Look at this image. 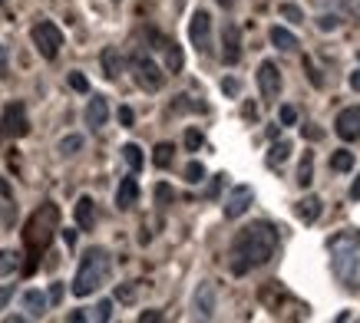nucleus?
I'll return each instance as SVG.
<instances>
[{"label":"nucleus","mask_w":360,"mask_h":323,"mask_svg":"<svg viewBox=\"0 0 360 323\" xmlns=\"http://www.w3.org/2000/svg\"><path fill=\"white\" fill-rule=\"evenodd\" d=\"M278 251V228L268 221H251L231 237L229 244V268L235 277L248 274L255 268H264Z\"/></svg>","instance_id":"f257e3e1"},{"label":"nucleus","mask_w":360,"mask_h":323,"mask_svg":"<svg viewBox=\"0 0 360 323\" xmlns=\"http://www.w3.org/2000/svg\"><path fill=\"white\" fill-rule=\"evenodd\" d=\"M56 225H60V208H56L53 202L40 205L30 215V221H27V228H23V244H27V264H23V270H27V274L37 270V264H40V258H44V251L50 248V241H53Z\"/></svg>","instance_id":"f03ea898"},{"label":"nucleus","mask_w":360,"mask_h":323,"mask_svg":"<svg viewBox=\"0 0 360 323\" xmlns=\"http://www.w3.org/2000/svg\"><path fill=\"white\" fill-rule=\"evenodd\" d=\"M330 270L340 284L357 287V274H360V235L357 231H340L330 241Z\"/></svg>","instance_id":"7ed1b4c3"},{"label":"nucleus","mask_w":360,"mask_h":323,"mask_svg":"<svg viewBox=\"0 0 360 323\" xmlns=\"http://www.w3.org/2000/svg\"><path fill=\"white\" fill-rule=\"evenodd\" d=\"M110 251L103 248H89L86 254H83V261H79L77 268V277H73V294L77 297H89V294H96L103 284H106V277H110Z\"/></svg>","instance_id":"20e7f679"},{"label":"nucleus","mask_w":360,"mask_h":323,"mask_svg":"<svg viewBox=\"0 0 360 323\" xmlns=\"http://www.w3.org/2000/svg\"><path fill=\"white\" fill-rule=\"evenodd\" d=\"M30 40H33V46L40 50L44 60H56V56H60V46H63V30H60L53 20H40V23H33Z\"/></svg>","instance_id":"39448f33"},{"label":"nucleus","mask_w":360,"mask_h":323,"mask_svg":"<svg viewBox=\"0 0 360 323\" xmlns=\"http://www.w3.org/2000/svg\"><path fill=\"white\" fill-rule=\"evenodd\" d=\"M132 79H136L146 93H159V89H162V83H165V73L159 70V63H155L153 56L136 53V56H132Z\"/></svg>","instance_id":"423d86ee"},{"label":"nucleus","mask_w":360,"mask_h":323,"mask_svg":"<svg viewBox=\"0 0 360 323\" xmlns=\"http://www.w3.org/2000/svg\"><path fill=\"white\" fill-rule=\"evenodd\" d=\"M0 132H4V139H23V136L30 132V119H27V106H23V103H11V106H4Z\"/></svg>","instance_id":"0eeeda50"},{"label":"nucleus","mask_w":360,"mask_h":323,"mask_svg":"<svg viewBox=\"0 0 360 323\" xmlns=\"http://www.w3.org/2000/svg\"><path fill=\"white\" fill-rule=\"evenodd\" d=\"M188 40L198 53H212V17L208 11H195L188 20Z\"/></svg>","instance_id":"6e6552de"},{"label":"nucleus","mask_w":360,"mask_h":323,"mask_svg":"<svg viewBox=\"0 0 360 323\" xmlns=\"http://www.w3.org/2000/svg\"><path fill=\"white\" fill-rule=\"evenodd\" d=\"M258 89H262V96L268 103H274V99L281 96V70H278L274 60H264L258 66Z\"/></svg>","instance_id":"1a4fd4ad"},{"label":"nucleus","mask_w":360,"mask_h":323,"mask_svg":"<svg viewBox=\"0 0 360 323\" xmlns=\"http://www.w3.org/2000/svg\"><path fill=\"white\" fill-rule=\"evenodd\" d=\"M192 303H195V313L202 320H212V317H215V307H219V291H215V284H212V280H202L195 287Z\"/></svg>","instance_id":"9d476101"},{"label":"nucleus","mask_w":360,"mask_h":323,"mask_svg":"<svg viewBox=\"0 0 360 323\" xmlns=\"http://www.w3.org/2000/svg\"><path fill=\"white\" fill-rule=\"evenodd\" d=\"M221 60H225V66L241 63V30L235 23L221 27Z\"/></svg>","instance_id":"9b49d317"},{"label":"nucleus","mask_w":360,"mask_h":323,"mask_svg":"<svg viewBox=\"0 0 360 323\" xmlns=\"http://www.w3.org/2000/svg\"><path fill=\"white\" fill-rule=\"evenodd\" d=\"M251 202H255L251 185H235L229 192V198H225V218H241L251 208Z\"/></svg>","instance_id":"f8f14e48"},{"label":"nucleus","mask_w":360,"mask_h":323,"mask_svg":"<svg viewBox=\"0 0 360 323\" xmlns=\"http://www.w3.org/2000/svg\"><path fill=\"white\" fill-rule=\"evenodd\" d=\"M334 132L340 139H360V106H350V109H340L338 112V122H334Z\"/></svg>","instance_id":"ddd939ff"},{"label":"nucleus","mask_w":360,"mask_h":323,"mask_svg":"<svg viewBox=\"0 0 360 323\" xmlns=\"http://www.w3.org/2000/svg\"><path fill=\"white\" fill-rule=\"evenodd\" d=\"M86 126L89 129H103L106 126V119H110V99L106 96H89V103H86Z\"/></svg>","instance_id":"4468645a"},{"label":"nucleus","mask_w":360,"mask_h":323,"mask_svg":"<svg viewBox=\"0 0 360 323\" xmlns=\"http://www.w3.org/2000/svg\"><path fill=\"white\" fill-rule=\"evenodd\" d=\"M136 202H139V182H136V172H132V175H126L120 182V188H116V208H120V211H129Z\"/></svg>","instance_id":"2eb2a0df"},{"label":"nucleus","mask_w":360,"mask_h":323,"mask_svg":"<svg viewBox=\"0 0 360 323\" xmlns=\"http://www.w3.org/2000/svg\"><path fill=\"white\" fill-rule=\"evenodd\" d=\"M321 11H334L340 17H354L360 20V0H314Z\"/></svg>","instance_id":"dca6fc26"},{"label":"nucleus","mask_w":360,"mask_h":323,"mask_svg":"<svg viewBox=\"0 0 360 323\" xmlns=\"http://www.w3.org/2000/svg\"><path fill=\"white\" fill-rule=\"evenodd\" d=\"M73 215H77V225L83 228V231H89V228L96 225V205H93V198H89V195H83V198L77 202Z\"/></svg>","instance_id":"f3484780"},{"label":"nucleus","mask_w":360,"mask_h":323,"mask_svg":"<svg viewBox=\"0 0 360 323\" xmlns=\"http://www.w3.org/2000/svg\"><path fill=\"white\" fill-rule=\"evenodd\" d=\"M321 198H317V195H307V198H301V202H297V218H301V221H304V225H314L317 218H321Z\"/></svg>","instance_id":"a211bd4d"},{"label":"nucleus","mask_w":360,"mask_h":323,"mask_svg":"<svg viewBox=\"0 0 360 323\" xmlns=\"http://www.w3.org/2000/svg\"><path fill=\"white\" fill-rule=\"evenodd\" d=\"M46 307H50V301H46L44 291H27L23 294V310H27V317H44Z\"/></svg>","instance_id":"6ab92c4d"},{"label":"nucleus","mask_w":360,"mask_h":323,"mask_svg":"<svg viewBox=\"0 0 360 323\" xmlns=\"http://www.w3.org/2000/svg\"><path fill=\"white\" fill-rule=\"evenodd\" d=\"M268 37H271V44L278 46L281 53H291V50H297V37L288 30V27H271V33H268Z\"/></svg>","instance_id":"aec40b11"},{"label":"nucleus","mask_w":360,"mask_h":323,"mask_svg":"<svg viewBox=\"0 0 360 323\" xmlns=\"http://www.w3.org/2000/svg\"><path fill=\"white\" fill-rule=\"evenodd\" d=\"M99 63H103V76L106 79H116V76L122 73V56H120V50H103V56H99Z\"/></svg>","instance_id":"412c9836"},{"label":"nucleus","mask_w":360,"mask_h":323,"mask_svg":"<svg viewBox=\"0 0 360 323\" xmlns=\"http://www.w3.org/2000/svg\"><path fill=\"white\" fill-rule=\"evenodd\" d=\"M162 53H165V70H169V73H179V70H182V63H186L182 46L175 44V40H165V44H162Z\"/></svg>","instance_id":"4be33fe9"},{"label":"nucleus","mask_w":360,"mask_h":323,"mask_svg":"<svg viewBox=\"0 0 360 323\" xmlns=\"http://www.w3.org/2000/svg\"><path fill=\"white\" fill-rule=\"evenodd\" d=\"M317 30L321 33H334V30H340V23H344V17L340 13H334V11H324V13H317Z\"/></svg>","instance_id":"5701e85b"},{"label":"nucleus","mask_w":360,"mask_h":323,"mask_svg":"<svg viewBox=\"0 0 360 323\" xmlns=\"http://www.w3.org/2000/svg\"><path fill=\"white\" fill-rule=\"evenodd\" d=\"M122 159H126V165H129L132 172H139L142 165H146V155H142V149L136 145V142H129V145H122Z\"/></svg>","instance_id":"b1692460"},{"label":"nucleus","mask_w":360,"mask_h":323,"mask_svg":"<svg viewBox=\"0 0 360 323\" xmlns=\"http://www.w3.org/2000/svg\"><path fill=\"white\" fill-rule=\"evenodd\" d=\"M172 159H175V149L169 145V142H159V145H155V152H153L155 169H169V165H172Z\"/></svg>","instance_id":"393cba45"},{"label":"nucleus","mask_w":360,"mask_h":323,"mask_svg":"<svg viewBox=\"0 0 360 323\" xmlns=\"http://www.w3.org/2000/svg\"><path fill=\"white\" fill-rule=\"evenodd\" d=\"M330 169H334V172H350V169H354V152L338 149L330 155Z\"/></svg>","instance_id":"a878e982"},{"label":"nucleus","mask_w":360,"mask_h":323,"mask_svg":"<svg viewBox=\"0 0 360 323\" xmlns=\"http://www.w3.org/2000/svg\"><path fill=\"white\" fill-rule=\"evenodd\" d=\"M297 182H301V188H307V185L314 182V155L307 152L304 159H301V169H297Z\"/></svg>","instance_id":"bb28decb"},{"label":"nucleus","mask_w":360,"mask_h":323,"mask_svg":"<svg viewBox=\"0 0 360 323\" xmlns=\"http://www.w3.org/2000/svg\"><path fill=\"white\" fill-rule=\"evenodd\" d=\"M56 149H60V155H66V159H70V155L83 152V136H66V139H60V145H56Z\"/></svg>","instance_id":"cd10ccee"},{"label":"nucleus","mask_w":360,"mask_h":323,"mask_svg":"<svg viewBox=\"0 0 360 323\" xmlns=\"http://www.w3.org/2000/svg\"><path fill=\"white\" fill-rule=\"evenodd\" d=\"M291 155V142H274L271 152H268V165H281Z\"/></svg>","instance_id":"c85d7f7f"},{"label":"nucleus","mask_w":360,"mask_h":323,"mask_svg":"<svg viewBox=\"0 0 360 323\" xmlns=\"http://www.w3.org/2000/svg\"><path fill=\"white\" fill-rule=\"evenodd\" d=\"M186 182L188 185L205 182V165H202V162H188V165H186Z\"/></svg>","instance_id":"c756f323"},{"label":"nucleus","mask_w":360,"mask_h":323,"mask_svg":"<svg viewBox=\"0 0 360 323\" xmlns=\"http://www.w3.org/2000/svg\"><path fill=\"white\" fill-rule=\"evenodd\" d=\"M278 13H281L284 20H291V23H304V11H301V7H295V4H281V7H278Z\"/></svg>","instance_id":"7c9ffc66"},{"label":"nucleus","mask_w":360,"mask_h":323,"mask_svg":"<svg viewBox=\"0 0 360 323\" xmlns=\"http://www.w3.org/2000/svg\"><path fill=\"white\" fill-rule=\"evenodd\" d=\"M17 258H20V254L4 251V254H0V274H13V270H17Z\"/></svg>","instance_id":"2f4dec72"},{"label":"nucleus","mask_w":360,"mask_h":323,"mask_svg":"<svg viewBox=\"0 0 360 323\" xmlns=\"http://www.w3.org/2000/svg\"><path fill=\"white\" fill-rule=\"evenodd\" d=\"M202 142H205V139H202V132H198V129H188L186 132V149L188 152H198V149H202Z\"/></svg>","instance_id":"473e14b6"},{"label":"nucleus","mask_w":360,"mask_h":323,"mask_svg":"<svg viewBox=\"0 0 360 323\" xmlns=\"http://www.w3.org/2000/svg\"><path fill=\"white\" fill-rule=\"evenodd\" d=\"M70 89H77V93H89V79L83 73H70Z\"/></svg>","instance_id":"72a5a7b5"},{"label":"nucleus","mask_w":360,"mask_h":323,"mask_svg":"<svg viewBox=\"0 0 360 323\" xmlns=\"http://www.w3.org/2000/svg\"><path fill=\"white\" fill-rule=\"evenodd\" d=\"M112 317V301H99L93 310V320H110Z\"/></svg>","instance_id":"f704fd0d"},{"label":"nucleus","mask_w":360,"mask_h":323,"mask_svg":"<svg viewBox=\"0 0 360 323\" xmlns=\"http://www.w3.org/2000/svg\"><path fill=\"white\" fill-rule=\"evenodd\" d=\"M172 198H175V192L169 185H155V202H159V205H169Z\"/></svg>","instance_id":"c9c22d12"},{"label":"nucleus","mask_w":360,"mask_h":323,"mask_svg":"<svg viewBox=\"0 0 360 323\" xmlns=\"http://www.w3.org/2000/svg\"><path fill=\"white\" fill-rule=\"evenodd\" d=\"M278 116H281V126H295V122H297V109L295 106H281V112H278Z\"/></svg>","instance_id":"e433bc0d"},{"label":"nucleus","mask_w":360,"mask_h":323,"mask_svg":"<svg viewBox=\"0 0 360 323\" xmlns=\"http://www.w3.org/2000/svg\"><path fill=\"white\" fill-rule=\"evenodd\" d=\"M221 93H225V96H238V93H241V83L229 76V79H221Z\"/></svg>","instance_id":"4c0bfd02"},{"label":"nucleus","mask_w":360,"mask_h":323,"mask_svg":"<svg viewBox=\"0 0 360 323\" xmlns=\"http://www.w3.org/2000/svg\"><path fill=\"white\" fill-rule=\"evenodd\" d=\"M304 73L311 76V83H314V86H324V79H321V73H317V66L311 63V60H307V56H304Z\"/></svg>","instance_id":"58836bf2"},{"label":"nucleus","mask_w":360,"mask_h":323,"mask_svg":"<svg viewBox=\"0 0 360 323\" xmlns=\"http://www.w3.org/2000/svg\"><path fill=\"white\" fill-rule=\"evenodd\" d=\"M46 301H50V303H60V301H63V284H60V280H56V284H50V294H46Z\"/></svg>","instance_id":"ea45409f"},{"label":"nucleus","mask_w":360,"mask_h":323,"mask_svg":"<svg viewBox=\"0 0 360 323\" xmlns=\"http://www.w3.org/2000/svg\"><path fill=\"white\" fill-rule=\"evenodd\" d=\"M132 297H136V291H132L129 284H122V287H116V301H122V303H129Z\"/></svg>","instance_id":"a19ab883"},{"label":"nucleus","mask_w":360,"mask_h":323,"mask_svg":"<svg viewBox=\"0 0 360 323\" xmlns=\"http://www.w3.org/2000/svg\"><path fill=\"white\" fill-rule=\"evenodd\" d=\"M120 122H122V126H126V129H129L132 122H136V112H132L129 106H120Z\"/></svg>","instance_id":"79ce46f5"},{"label":"nucleus","mask_w":360,"mask_h":323,"mask_svg":"<svg viewBox=\"0 0 360 323\" xmlns=\"http://www.w3.org/2000/svg\"><path fill=\"white\" fill-rule=\"evenodd\" d=\"M11 297H13V287H11V284H4V287H0V310L11 303Z\"/></svg>","instance_id":"37998d69"},{"label":"nucleus","mask_w":360,"mask_h":323,"mask_svg":"<svg viewBox=\"0 0 360 323\" xmlns=\"http://www.w3.org/2000/svg\"><path fill=\"white\" fill-rule=\"evenodd\" d=\"M139 320H142V323H155V320H162V313H159V310H142Z\"/></svg>","instance_id":"c03bdc74"},{"label":"nucleus","mask_w":360,"mask_h":323,"mask_svg":"<svg viewBox=\"0 0 360 323\" xmlns=\"http://www.w3.org/2000/svg\"><path fill=\"white\" fill-rule=\"evenodd\" d=\"M0 198H13V188H11V182L0 175Z\"/></svg>","instance_id":"a18cd8bd"},{"label":"nucleus","mask_w":360,"mask_h":323,"mask_svg":"<svg viewBox=\"0 0 360 323\" xmlns=\"http://www.w3.org/2000/svg\"><path fill=\"white\" fill-rule=\"evenodd\" d=\"M63 241H66V248H73V244H77V231H70V228H66V231H63Z\"/></svg>","instance_id":"49530a36"},{"label":"nucleus","mask_w":360,"mask_h":323,"mask_svg":"<svg viewBox=\"0 0 360 323\" xmlns=\"http://www.w3.org/2000/svg\"><path fill=\"white\" fill-rule=\"evenodd\" d=\"M350 198H354V202H360V175L354 178V185H350Z\"/></svg>","instance_id":"de8ad7c7"},{"label":"nucleus","mask_w":360,"mask_h":323,"mask_svg":"<svg viewBox=\"0 0 360 323\" xmlns=\"http://www.w3.org/2000/svg\"><path fill=\"white\" fill-rule=\"evenodd\" d=\"M350 89H357V93H360V70H354V73H350Z\"/></svg>","instance_id":"09e8293b"},{"label":"nucleus","mask_w":360,"mask_h":323,"mask_svg":"<svg viewBox=\"0 0 360 323\" xmlns=\"http://www.w3.org/2000/svg\"><path fill=\"white\" fill-rule=\"evenodd\" d=\"M7 73V50H4V46H0V76Z\"/></svg>","instance_id":"8fccbe9b"},{"label":"nucleus","mask_w":360,"mask_h":323,"mask_svg":"<svg viewBox=\"0 0 360 323\" xmlns=\"http://www.w3.org/2000/svg\"><path fill=\"white\" fill-rule=\"evenodd\" d=\"M66 320H73V323H79V320H86V313H83V310H73V313H70V317H66Z\"/></svg>","instance_id":"3c124183"},{"label":"nucleus","mask_w":360,"mask_h":323,"mask_svg":"<svg viewBox=\"0 0 360 323\" xmlns=\"http://www.w3.org/2000/svg\"><path fill=\"white\" fill-rule=\"evenodd\" d=\"M219 4H221V7H231V0H219Z\"/></svg>","instance_id":"603ef678"},{"label":"nucleus","mask_w":360,"mask_h":323,"mask_svg":"<svg viewBox=\"0 0 360 323\" xmlns=\"http://www.w3.org/2000/svg\"><path fill=\"white\" fill-rule=\"evenodd\" d=\"M0 4H4V0H0Z\"/></svg>","instance_id":"864d4df0"}]
</instances>
